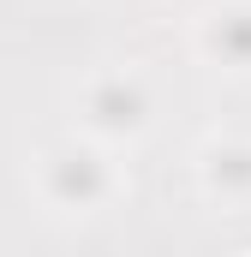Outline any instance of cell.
<instances>
[{"label":"cell","instance_id":"obj_2","mask_svg":"<svg viewBox=\"0 0 251 257\" xmlns=\"http://www.w3.org/2000/svg\"><path fill=\"white\" fill-rule=\"evenodd\" d=\"M90 138H138L150 126V90L138 72H96L78 96Z\"/></svg>","mask_w":251,"mask_h":257},{"label":"cell","instance_id":"obj_4","mask_svg":"<svg viewBox=\"0 0 251 257\" xmlns=\"http://www.w3.org/2000/svg\"><path fill=\"white\" fill-rule=\"evenodd\" d=\"M203 54L233 72L251 66V0H233V6H215L203 18Z\"/></svg>","mask_w":251,"mask_h":257},{"label":"cell","instance_id":"obj_3","mask_svg":"<svg viewBox=\"0 0 251 257\" xmlns=\"http://www.w3.org/2000/svg\"><path fill=\"white\" fill-rule=\"evenodd\" d=\"M203 192L227 209H251V144H209L203 150Z\"/></svg>","mask_w":251,"mask_h":257},{"label":"cell","instance_id":"obj_1","mask_svg":"<svg viewBox=\"0 0 251 257\" xmlns=\"http://www.w3.org/2000/svg\"><path fill=\"white\" fill-rule=\"evenodd\" d=\"M42 192H48L54 209H78L84 215V209H96V203L114 197V168L90 144H54L42 156Z\"/></svg>","mask_w":251,"mask_h":257}]
</instances>
